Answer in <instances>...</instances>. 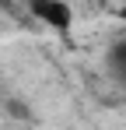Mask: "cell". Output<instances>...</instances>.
Returning <instances> with one entry per match:
<instances>
[{
  "mask_svg": "<svg viewBox=\"0 0 126 130\" xmlns=\"http://www.w3.org/2000/svg\"><path fill=\"white\" fill-rule=\"evenodd\" d=\"M112 67H116V70L126 77V42H123V46H116V53H112Z\"/></svg>",
  "mask_w": 126,
  "mask_h": 130,
  "instance_id": "2",
  "label": "cell"
},
{
  "mask_svg": "<svg viewBox=\"0 0 126 130\" xmlns=\"http://www.w3.org/2000/svg\"><path fill=\"white\" fill-rule=\"evenodd\" d=\"M119 18H123V21H126V7H123V11H119Z\"/></svg>",
  "mask_w": 126,
  "mask_h": 130,
  "instance_id": "3",
  "label": "cell"
},
{
  "mask_svg": "<svg viewBox=\"0 0 126 130\" xmlns=\"http://www.w3.org/2000/svg\"><path fill=\"white\" fill-rule=\"evenodd\" d=\"M28 7L39 21H46L49 28H60V32L70 28V21H74V11L67 0H28Z\"/></svg>",
  "mask_w": 126,
  "mask_h": 130,
  "instance_id": "1",
  "label": "cell"
}]
</instances>
